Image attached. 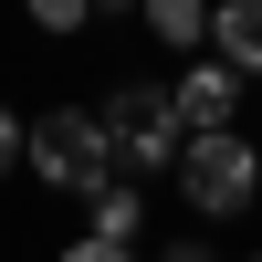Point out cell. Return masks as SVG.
Masks as SVG:
<instances>
[{
  "label": "cell",
  "mask_w": 262,
  "mask_h": 262,
  "mask_svg": "<svg viewBox=\"0 0 262 262\" xmlns=\"http://www.w3.org/2000/svg\"><path fill=\"white\" fill-rule=\"evenodd\" d=\"M137 11H147V32H158L168 53H200L210 42V0H137Z\"/></svg>",
  "instance_id": "obj_6"
},
{
  "label": "cell",
  "mask_w": 262,
  "mask_h": 262,
  "mask_svg": "<svg viewBox=\"0 0 262 262\" xmlns=\"http://www.w3.org/2000/svg\"><path fill=\"white\" fill-rule=\"evenodd\" d=\"M21 158H32V137H21V116H11V105H0V179H11Z\"/></svg>",
  "instance_id": "obj_9"
},
{
  "label": "cell",
  "mask_w": 262,
  "mask_h": 262,
  "mask_svg": "<svg viewBox=\"0 0 262 262\" xmlns=\"http://www.w3.org/2000/svg\"><path fill=\"white\" fill-rule=\"evenodd\" d=\"M105 116V147H116V179H147V168H179V95L168 84H116V95L95 105Z\"/></svg>",
  "instance_id": "obj_2"
},
{
  "label": "cell",
  "mask_w": 262,
  "mask_h": 262,
  "mask_svg": "<svg viewBox=\"0 0 262 262\" xmlns=\"http://www.w3.org/2000/svg\"><path fill=\"white\" fill-rule=\"evenodd\" d=\"M252 210H262V200H252Z\"/></svg>",
  "instance_id": "obj_13"
},
{
  "label": "cell",
  "mask_w": 262,
  "mask_h": 262,
  "mask_svg": "<svg viewBox=\"0 0 262 262\" xmlns=\"http://www.w3.org/2000/svg\"><path fill=\"white\" fill-rule=\"evenodd\" d=\"M32 179L53 189H105L116 179V147H105V116H84V105H63V116H32Z\"/></svg>",
  "instance_id": "obj_3"
},
{
  "label": "cell",
  "mask_w": 262,
  "mask_h": 262,
  "mask_svg": "<svg viewBox=\"0 0 262 262\" xmlns=\"http://www.w3.org/2000/svg\"><path fill=\"white\" fill-rule=\"evenodd\" d=\"M210 53L262 74V0H210Z\"/></svg>",
  "instance_id": "obj_5"
},
{
  "label": "cell",
  "mask_w": 262,
  "mask_h": 262,
  "mask_svg": "<svg viewBox=\"0 0 262 262\" xmlns=\"http://www.w3.org/2000/svg\"><path fill=\"white\" fill-rule=\"evenodd\" d=\"M179 189H189V210H200V221L252 210V200H262V158H252V137H242V126H189V137H179Z\"/></svg>",
  "instance_id": "obj_1"
},
{
  "label": "cell",
  "mask_w": 262,
  "mask_h": 262,
  "mask_svg": "<svg viewBox=\"0 0 262 262\" xmlns=\"http://www.w3.org/2000/svg\"><path fill=\"white\" fill-rule=\"evenodd\" d=\"M168 262H221V252H210V242H179V252H168Z\"/></svg>",
  "instance_id": "obj_11"
},
{
  "label": "cell",
  "mask_w": 262,
  "mask_h": 262,
  "mask_svg": "<svg viewBox=\"0 0 262 262\" xmlns=\"http://www.w3.org/2000/svg\"><path fill=\"white\" fill-rule=\"evenodd\" d=\"M63 262H137V252H126V242H105V231H84V242L63 252Z\"/></svg>",
  "instance_id": "obj_10"
},
{
  "label": "cell",
  "mask_w": 262,
  "mask_h": 262,
  "mask_svg": "<svg viewBox=\"0 0 262 262\" xmlns=\"http://www.w3.org/2000/svg\"><path fill=\"white\" fill-rule=\"evenodd\" d=\"M84 200H95V231H105V242H137V221H147V200H137L126 179H105V189H84Z\"/></svg>",
  "instance_id": "obj_7"
},
{
  "label": "cell",
  "mask_w": 262,
  "mask_h": 262,
  "mask_svg": "<svg viewBox=\"0 0 262 262\" xmlns=\"http://www.w3.org/2000/svg\"><path fill=\"white\" fill-rule=\"evenodd\" d=\"M168 95H179V126H231V116H242V63L189 53V74L168 84Z\"/></svg>",
  "instance_id": "obj_4"
},
{
  "label": "cell",
  "mask_w": 262,
  "mask_h": 262,
  "mask_svg": "<svg viewBox=\"0 0 262 262\" xmlns=\"http://www.w3.org/2000/svg\"><path fill=\"white\" fill-rule=\"evenodd\" d=\"M21 11H32V32H84L95 0H21Z\"/></svg>",
  "instance_id": "obj_8"
},
{
  "label": "cell",
  "mask_w": 262,
  "mask_h": 262,
  "mask_svg": "<svg viewBox=\"0 0 262 262\" xmlns=\"http://www.w3.org/2000/svg\"><path fill=\"white\" fill-rule=\"evenodd\" d=\"M95 11H105V21H116V11H137V0H95Z\"/></svg>",
  "instance_id": "obj_12"
}]
</instances>
